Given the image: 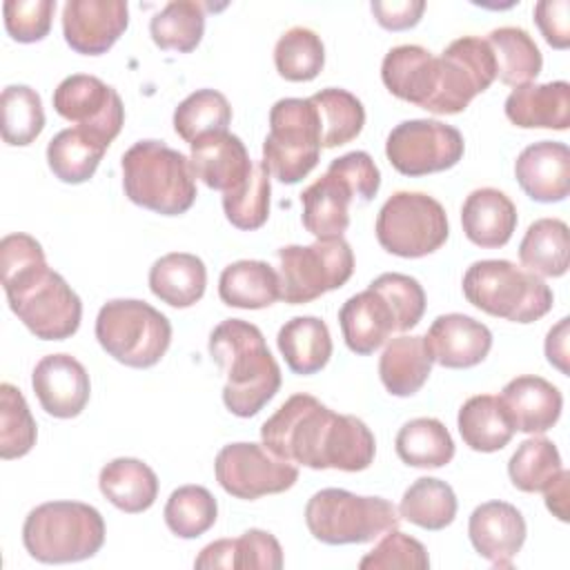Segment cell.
I'll list each match as a JSON object with an SVG mask.
<instances>
[{"label": "cell", "instance_id": "cell-1", "mask_svg": "<svg viewBox=\"0 0 570 570\" xmlns=\"http://www.w3.org/2000/svg\"><path fill=\"white\" fill-rule=\"evenodd\" d=\"M263 445L278 459L312 470L361 472L374 461L376 441L352 414H336L312 394L289 396L261 428Z\"/></svg>", "mask_w": 570, "mask_h": 570}, {"label": "cell", "instance_id": "cell-2", "mask_svg": "<svg viewBox=\"0 0 570 570\" xmlns=\"http://www.w3.org/2000/svg\"><path fill=\"white\" fill-rule=\"evenodd\" d=\"M0 274L11 312L36 338L65 341L78 332L82 303L33 236L16 232L0 240Z\"/></svg>", "mask_w": 570, "mask_h": 570}, {"label": "cell", "instance_id": "cell-3", "mask_svg": "<svg viewBox=\"0 0 570 570\" xmlns=\"http://www.w3.org/2000/svg\"><path fill=\"white\" fill-rule=\"evenodd\" d=\"M209 356L227 376L225 407L249 419L258 414L281 387V367L263 332L243 318H225L209 334Z\"/></svg>", "mask_w": 570, "mask_h": 570}, {"label": "cell", "instance_id": "cell-4", "mask_svg": "<svg viewBox=\"0 0 570 570\" xmlns=\"http://www.w3.org/2000/svg\"><path fill=\"white\" fill-rule=\"evenodd\" d=\"M125 196L156 214H185L196 200L191 160L160 140H138L122 154Z\"/></svg>", "mask_w": 570, "mask_h": 570}, {"label": "cell", "instance_id": "cell-5", "mask_svg": "<svg viewBox=\"0 0 570 570\" xmlns=\"http://www.w3.org/2000/svg\"><path fill=\"white\" fill-rule=\"evenodd\" d=\"M22 543L40 563H73L105 543L102 514L80 501H49L33 508L22 525Z\"/></svg>", "mask_w": 570, "mask_h": 570}, {"label": "cell", "instance_id": "cell-6", "mask_svg": "<svg viewBox=\"0 0 570 570\" xmlns=\"http://www.w3.org/2000/svg\"><path fill=\"white\" fill-rule=\"evenodd\" d=\"M463 296L476 309L512 323H534L552 309L546 281L503 258L472 263L463 274Z\"/></svg>", "mask_w": 570, "mask_h": 570}, {"label": "cell", "instance_id": "cell-7", "mask_svg": "<svg viewBox=\"0 0 570 570\" xmlns=\"http://www.w3.org/2000/svg\"><path fill=\"white\" fill-rule=\"evenodd\" d=\"M96 338L118 363L145 370L156 365L169 350L171 323L145 301L114 298L96 316Z\"/></svg>", "mask_w": 570, "mask_h": 570}, {"label": "cell", "instance_id": "cell-8", "mask_svg": "<svg viewBox=\"0 0 570 570\" xmlns=\"http://www.w3.org/2000/svg\"><path fill=\"white\" fill-rule=\"evenodd\" d=\"M305 523L312 537L327 546L367 543L399 528L401 514L387 499L358 497L341 488L312 494L305 505Z\"/></svg>", "mask_w": 570, "mask_h": 570}, {"label": "cell", "instance_id": "cell-9", "mask_svg": "<svg viewBox=\"0 0 570 570\" xmlns=\"http://www.w3.org/2000/svg\"><path fill=\"white\" fill-rule=\"evenodd\" d=\"M321 125L309 98H281L269 109L263 163L285 185L303 180L321 158Z\"/></svg>", "mask_w": 570, "mask_h": 570}, {"label": "cell", "instance_id": "cell-10", "mask_svg": "<svg viewBox=\"0 0 570 570\" xmlns=\"http://www.w3.org/2000/svg\"><path fill=\"white\" fill-rule=\"evenodd\" d=\"M379 245L401 258H423L450 236L443 205L423 191L392 194L376 216Z\"/></svg>", "mask_w": 570, "mask_h": 570}, {"label": "cell", "instance_id": "cell-11", "mask_svg": "<svg viewBox=\"0 0 570 570\" xmlns=\"http://www.w3.org/2000/svg\"><path fill=\"white\" fill-rule=\"evenodd\" d=\"M276 256L281 298L289 305H303L338 289L354 274V252L343 236L312 245H285Z\"/></svg>", "mask_w": 570, "mask_h": 570}, {"label": "cell", "instance_id": "cell-12", "mask_svg": "<svg viewBox=\"0 0 570 570\" xmlns=\"http://www.w3.org/2000/svg\"><path fill=\"white\" fill-rule=\"evenodd\" d=\"M439 60V82L425 111L439 116L461 114L497 80V62L488 40L463 36L452 40Z\"/></svg>", "mask_w": 570, "mask_h": 570}, {"label": "cell", "instance_id": "cell-13", "mask_svg": "<svg viewBox=\"0 0 570 570\" xmlns=\"http://www.w3.org/2000/svg\"><path fill=\"white\" fill-rule=\"evenodd\" d=\"M463 151L461 131L430 118L403 120L385 140V156L403 176H428L452 169L463 158Z\"/></svg>", "mask_w": 570, "mask_h": 570}, {"label": "cell", "instance_id": "cell-14", "mask_svg": "<svg viewBox=\"0 0 570 570\" xmlns=\"http://www.w3.org/2000/svg\"><path fill=\"white\" fill-rule=\"evenodd\" d=\"M214 472L227 494L245 501L285 492L298 481L294 463L278 459L265 445L247 441L225 445L216 454Z\"/></svg>", "mask_w": 570, "mask_h": 570}, {"label": "cell", "instance_id": "cell-15", "mask_svg": "<svg viewBox=\"0 0 570 570\" xmlns=\"http://www.w3.org/2000/svg\"><path fill=\"white\" fill-rule=\"evenodd\" d=\"M53 109L76 127L85 129L102 145L120 134L125 122V105L114 87L89 73L67 76L53 91Z\"/></svg>", "mask_w": 570, "mask_h": 570}, {"label": "cell", "instance_id": "cell-16", "mask_svg": "<svg viewBox=\"0 0 570 570\" xmlns=\"http://www.w3.org/2000/svg\"><path fill=\"white\" fill-rule=\"evenodd\" d=\"M129 24L122 0H67L62 7V36L82 56L107 53Z\"/></svg>", "mask_w": 570, "mask_h": 570}, {"label": "cell", "instance_id": "cell-17", "mask_svg": "<svg viewBox=\"0 0 570 570\" xmlns=\"http://www.w3.org/2000/svg\"><path fill=\"white\" fill-rule=\"evenodd\" d=\"M31 387L42 410L56 419L78 416L91 394L89 374L71 354L42 356L33 367Z\"/></svg>", "mask_w": 570, "mask_h": 570}, {"label": "cell", "instance_id": "cell-18", "mask_svg": "<svg viewBox=\"0 0 570 570\" xmlns=\"http://www.w3.org/2000/svg\"><path fill=\"white\" fill-rule=\"evenodd\" d=\"M525 519L508 501H485L476 505L468 521V534L479 557L497 568H510L525 541Z\"/></svg>", "mask_w": 570, "mask_h": 570}, {"label": "cell", "instance_id": "cell-19", "mask_svg": "<svg viewBox=\"0 0 570 570\" xmlns=\"http://www.w3.org/2000/svg\"><path fill=\"white\" fill-rule=\"evenodd\" d=\"M425 341L434 363L448 370H468L488 356L492 332L481 321L452 312L432 321Z\"/></svg>", "mask_w": 570, "mask_h": 570}, {"label": "cell", "instance_id": "cell-20", "mask_svg": "<svg viewBox=\"0 0 570 570\" xmlns=\"http://www.w3.org/2000/svg\"><path fill=\"white\" fill-rule=\"evenodd\" d=\"M191 169L209 189L234 191L245 185L254 163L245 142L229 131H214L196 138L191 145Z\"/></svg>", "mask_w": 570, "mask_h": 570}, {"label": "cell", "instance_id": "cell-21", "mask_svg": "<svg viewBox=\"0 0 570 570\" xmlns=\"http://www.w3.org/2000/svg\"><path fill=\"white\" fill-rule=\"evenodd\" d=\"M519 187L537 203H559L570 194V149L566 142L539 140L514 163Z\"/></svg>", "mask_w": 570, "mask_h": 570}, {"label": "cell", "instance_id": "cell-22", "mask_svg": "<svg viewBox=\"0 0 570 570\" xmlns=\"http://www.w3.org/2000/svg\"><path fill=\"white\" fill-rule=\"evenodd\" d=\"M499 401L514 432L525 434L548 432L559 421L563 407L559 387L534 374H523L505 383Z\"/></svg>", "mask_w": 570, "mask_h": 570}, {"label": "cell", "instance_id": "cell-23", "mask_svg": "<svg viewBox=\"0 0 570 570\" xmlns=\"http://www.w3.org/2000/svg\"><path fill=\"white\" fill-rule=\"evenodd\" d=\"M387 91L421 109L428 107L439 82V60L421 45L392 47L381 65Z\"/></svg>", "mask_w": 570, "mask_h": 570}, {"label": "cell", "instance_id": "cell-24", "mask_svg": "<svg viewBox=\"0 0 570 570\" xmlns=\"http://www.w3.org/2000/svg\"><path fill=\"white\" fill-rule=\"evenodd\" d=\"M345 345L361 356L376 352L392 332H399L390 303L372 287L350 296L338 309Z\"/></svg>", "mask_w": 570, "mask_h": 570}, {"label": "cell", "instance_id": "cell-25", "mask_svg": "<svg viewBox=\"0 0 570 570\" xmlns=\"http://www.w3.org/2000/svg\"><path fill=\"white\" fill-rule=\"evenodd\" d=\"M505 116L523 129H557L570 125V85L566 80L523 85L505 98Z\"/></svg>", "mask_w": 570, "mask_h": 570}, {"label": "cell", "instance_id": "cell-26", "mask_svg": "<svg viewBox=\"0 0 570 570\" xmlns=\"http://www.w3.org/2000/svg\"><path fill=\"white\" fill-rule=\"evenodd\" d=\"M461 225L470 243L485 249L503 247L517 229V207L501 189L479 187L463 200Z\"/></svg>", "mask_w": 570, "mask_h": 570}, {"label": "cell", "instance_id": "cell-27", "mask_svg": "<svg viewBox=\"0 0 570 570\" xmlns=\"http://www.w3.org/2000/svg\"><path fill=\"white\" fill-rule=\"evenodd\" d=\"M198 570H278L283 568V548L274 534L252 528L236 539H218L207 543L194 561Z\"/></svg>", "mask_w": 570, "mask_h": 570}, {"label": "cell", "instance_id": "cell-28", "mask_svg": "<svg viewBox=\"0 0 570 570\" xmlns=\"http://www.w3.org/2000/svg\"><path fill=\"white\" fill-rule=\"evenodd\" d=\"M352 189L343 178L325 171L301 194L303 227L316 236V240L341 238L350 227V200Z\"/></svg>", "mask_w": 570, "mask_h": 570}, {"label": "cell", "instance_id": "cell-29", "mask_svg": "<svg viewBox=\"0 0 570 570\" xmlns=\"http://www.w3.org/2000/svg\"><path fill=\"white\" fill-rule=\"evenodd\" d=\"M102 497L127 514L145 512L158 497V476L140 459L120 456L109 461L98 476Z\"/></svg>", "mask_w": 570, "mask_h": 570}, {"label": "cell", "instance_id": "cell-30", "mask_svg": "<svg viewBox=\"0 0 570 570\" xmlns=\"http://www.w3.org/2000/svg\"><path fill=\"white\" fill-rule=\"evenodd\" d=\"M432 363L425 336H396L379 358V376L390 394L412 396L425 385Z\"/></svg>", "mask_w": 570, "mask_h": 570}, {"label": "cell", "instance_id": "cell-31", "mask_svg": "<svg viewBox=\"0 0 570 570\" xmlns=\"http://www.w3.org/2000/svg\"><path fill=\"white\" fill-rule=\"evenodd\" d=\"M205 285V263L189 252L165 254L149 269L151 294L171 307H191L203 298Z\"/></svg>", "mask_w": 570, "mask_h": 570}, {"label": "cell", "instance_id": "cell-32", "mask_svg": "<svg viewBox=\"0 0 570 570\" xmlns=\"http://www.w3.org/2000/svg\"><path fill=\"white\" fill-rule=\"evenodd\" d=\"M218 296L229 307H269L281 298L278 272L265 261H236L220 272Z\"/></svg>", "mask_w": 570, "mask_h": 570}, {"label": "cell", "instance_id": "cell-33", "mask_svg": "<svg viewBox=\"0 0 570 570\" xmlns=\"http://www.w3.org/2000/svg\"><path fill=\"white\" fill-rule=\"evenodd\" d=\"M278 350L294 374H316L332 356V336L318 316H294L276 336Z\"/></svg>", "mask_w": 570, "mask_h": 570}, {"label": "cell", "instance_id": "cell-34", "mask_svg": "<svg viewBox=\"0 0 570 570\" xmlns=\"http://www.w3.org/2000/svg\"><path fill=\"white\" fill-rule=\"evenodd\" d=\"M463 443L474 452L503 450L514 436V428L499 401L492 394L470 396L456 416Z\"/></svg>", "mask_w": 570, "mask_h": 570}, {"label": "cell", "instance_id": "cell-35", "mask_svg": "<svg viewBox=\"0 0 570 570\" xmlns=\"http://www.w3.org/2000/svg\"><path fill=\"white\" fill-rule=\"evenodd\" d=\"M107 151L98 138L80 127L58 131L47 145V165L53 176L67 185H80L89 180Z\"/></svg>", "mask_w": 570, "mask_h": 570}, {"label": "cell", "instance_id": "cell-36", "mask_svg": "<svg viewBox=\"0 0 570 570\" xmlns=\"http://www.w3.org/2000/svg\"><path fill=\"white\" fill-rule=\"evenodd\" d=\"M519 258L523 267L537 276L559 278L568 272L570 263V236L568 225L561 218L534 220L519 245Z\"/></svg>", "mask_w": 570, "mask_h": 570}, {"label": "cell", "instance_id": "cell-37", "mask_svg": "<svg viewBox=\"0 0 570 570\" xmlns=\"http://www.w3.org/2000/svg\"><path fill=\"white\" fill-rule=\"evenodd\" d=\"M488 45L494 53L497 78L510 87L530 85L543 67L541 51L532 36L521 27H499L488 36Z\"/></svg>", "mask_w": 570, "mask_h": 570}, {"label": "cell", "instance_id": "cell-38", "mask_svg": "<svg viewBox=\"0 0 570 570\" xmlns=\"http://www.w3.org/2000/svg\"><path fill=\"white\" fill-rule=\"evenodd\" d=\"M396 454L405 465L436 470L452 461L454 441L448 428L432 416H419L407 421L394 441Z\"/></svg>", "mask_w": 570, "mask_h": 570}, {"label": "cell", "instance_id": "cell-39", "mask_svg": "<svg viewBox=\"0 0 570 570\" xmlns=\"http://www.w3.org/2000/svg\"><path fill=\"white\" fill-rule=\"evenodd\" d=\"M318 114L321 147L334 149L354 140L365 125L363 102L347 89L327 87L309 96Z\"/></svg>", "mask_w": 570, "mask_h": 570}, {"label": "cell", "instance_id": "cell-40", "mask_svg": "<svg viewBox=\"0 0 570 570\" xmlns=\"http://www.w3.org/2000/svg\"><path fill=\"white\" fill-rule=\"evenodd\" d=\"M456 508V494L445 481L421 476L403 492L399 514L423 530H443L454 521Z\"/></svg>", "mask_w": 570, "mask_h": 570}, {"label": "cell", "instance_id": "cell-41", "mask_svg": "<svg viewBox=\"0 0 570 570\" xmlns=\"http://www.w3.org/2000/svg\"><path fill=\"white\" fill-rule=\"evenodd\" d=\"M149 33L163 51L189 53L205 33V7L194 0H171L151 20Z\"/></svg>", "mask_w": 570, "mask_h": 570}, {"label": "cell", "instance_id": "cell-42", "mask_svg": "<svg viewBox=\"0 0 570 570\" xmlns=\"http://www.w3.org/2000/svg\"><path fill=\"white\" fill-rule=\"evenodd\" d=\"M2 138L11 147L31 145L45 129V109L36 89L9 85L0 96Z\"/></svg>", "mask_w": 570, "mask_h": 570}, {"label": "cell", "instance_id": "cell-43", "mask_svg": "<svg viewBox=\"0 0 570 570\" xmlns=\"http://www.w3.org/2000/svg\"><path fill=\"white\" fill-rule=\"evenodd\" d=\"M561 454L546 436H530L510 456L508 474L521 492H543L561 472Z\"/></svg>", "mask_w": 570, "mask_h": 570}, {"label": "cell", "instance_id": "cell-44", "mask_svg": "<svg viewBox=\"0 0 570 570\" xmlns=\"http://www.w3.org/2000/svg\"><path fill=\"white\" fill-rule=\"evenodd\" d=\"M274 65L289 82L314 80L325 65V47L316 31L307 27L287 29L274 47Z\"/></svg>", "mask_w": 570, "mask_h": 570}, {"label": "cell", "instance_id": "cell-45", "mask_svg": "<svg viewBox=\"0 0 570 570\" xmlns=\"http://www.w3.org/2000/svg\"><path fill=\"white\" fill-rule=\"evenodd\" d=\"M229 122L232 107L216 89H196L174 111V131L189 145L200 136L227 131Z\"/></svg>", "mask_w": 570, "mask_h": 570}, {"label": "cell", "instance_id": "cell-46", "mask_svg": "<svg viewBox=\"0 0 570 570\" xmlns=\"http://www.w3.org/2000/svg\"><path fill=\"white\" fill-rule=\"evenodd\" d=\"M163 517L176 537L196 539L216 523L218 503L203 485H180L169 494Z\"/></svg>", "mask_w": 570, "mask_h": 570}, {"label": "cell", "instance_id": "cell-47", "mask_svg": "<svg viewBox=\"0 0 570 570\" xmlns=\"http://www.w3.org/2000/svg\"><path fill=\"white\" fill-rule=\"evenodd\" d=\"M269 169L265 167V163H254L252 174L247 176L245 185L223 194V212L225 218L245 232L258 229L267 223L269 218V194H272V185H269Z\"/></svg>", "mask_w": 570, "mask_h": 570}, {"label": "cell", "instance_id": "cell-48", "mask_svg": "<svg viewBox=\"0 0 570 570\" xmlns=\"http://www.w3.org/2000/svg\"><path fill=\"white\" fill-rule=\"evenodd\" d=\"M36 421L22 392L11 385H0V456L4 461L20 459L36 445Z\"/></svg>", "mask_w": 570, "mask_h": 570}, {"label": "cell", "instance_id": "cell-49", "mask_svg": "<svg viewBox=\"0 0 570 570\" xmlns=\"http://www.w3.org/2000/svg\"><path fill=\"white\" fill-rule=\"evenodd\" d=\"M361 570H428L430 557L421 541L414 537L392 528L385 532V537L370 550L361 561Z\"/></svg>", "mask_w": 570, "mask_h": 570}, {"label": "cell", "instance_id": "cell-50", "mask_svg": "<svg viewBox=\"0 0 570 570\" xmlns=\"http://www.w3.org/2000/svg\"><path fill=\"white\" fill-rule=\"evenodd\" d=\"M370 287L376 289L394 309L399 332H405L419 325L425 312V292L416 278L399 272H387L376 276L370 283Z\"/></svg>", "mask_w": 570, "mask_h": 570}, {"label": "cell", "instance_id": "cell-51", "mask_svg": "<svg viewBox=\"0 0 570 570\" xmlns=\"http://www.w3.org/2000/svg\"><path fill=\"white\" fill-rule=\"evenodd\" d=\"M56 0H7L2 4L7 33L18 42H38L42 40L53 20Z\"/></svg>", "mask_w": 570, "mask_h": 570}, {"label": "cell", "instance_id": "cell-52", "mask_svg": "<svg viewBox=\"0 0 570 570\" xmlns=\"http://www.w3.org/2000/svg\"><path fill=\"white\" fill-rule=\"evenodd\" d=\"M327 171L343 178L352 194L363 203H370L381 187V171L367 151H347L334 158Z\"/></svg>", "mask_w": 570, "mask_h": 570}, {"label": "cell", "instance_id": "cell-53", "mask_svg": "<svg viewBox=\"0 0 570 570\" xmlns=\"http://www.w3.org/2000/svg\"><path fill=\"white\" fill-rule=\"evenodd\" d=\"M534 22L554 49L570 47V2L568 0H541L534 4Z\"/></svg>", "mask_w": 570, "mask_h": 570}, {"label": "cell", "instance_id": "cell-54", "mask_svg": "<svg viewBox=\"0 0 570 570\" xmlns=\"http://www.w3.org/2000/svg\"><path fill=\"white\" fill-rule=\"evenodd\" d=\"M376 22L387 31H403L419 24L425 2L423 0H374L370 4Z\"/></svg>", "mask_w": 570, "mask_h": 570}, {"label": "cell", "instance_id": "cell-55", "mask_svg": "<svg viewBox=\"0 0 570 570\" xmlns=\"http://www.w3.org/2000/svg\"><path fill=\"white\" fill-rule=\"evenodd\" d=\"M568 325H570V318L563 316L546 336L548 363L563 374H568Z\"/></svg>", "mask_w": 570, "mask_h": 570}, {"label": "cell", "instance_id": "cell-56", "mask_svg": "<svg viewBox=\"0 0 570 570\" xmlns=\"http://www.w3.org/2000/svg\"><path fill=\"white\" fill-rule=\"evenodd\" d=\"M570 488V472L568 470H561L557 474V479L543 490V497H546V505L548 510L559 519V521H568V492Z\"/></svg>", "mask_w": 570, "mask_h": 570}]
</instances>
